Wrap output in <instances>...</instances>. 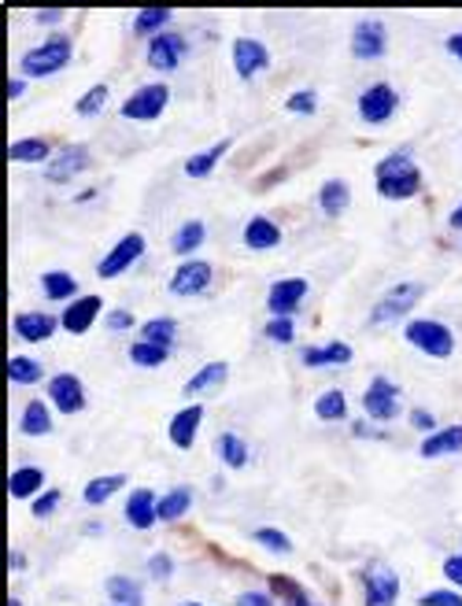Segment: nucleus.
<instances>
[{"mask_svg":"<svg viewBox=\"0 0 462 606\" xmlns=\"http://www.w3.org/2000/svg\"><path fill=\"white\" fill-rule=\"evenodd\" d=\"M141 341L156 344V348H175L178 344V319H170V314H156V319H148L141 325Z\"/></svg>","mask_w":462,"mask_h":606,"instance_id":"obj_35","label":"nucleus"},{"mask_svg":"<svg viewBox=\"0 0 462 606\" xmlns=\"http://www.w3.org/2000/svg\"><path fill=\"white\" fill-rule=\"evenodd\" d=\"M104 596L111 599V606H145V588L141 580L130 574H111L104 580Z\"/></svg>","mask_w":462,"mask_h":606,"instance_id":"obj_24","label":"nucleus"},{"mask_svg":"<svg viewBox=\"0 0 462 606\" xmlns=\"http://www.w3.org/2000/svg\"><path fill=\"white\" fill-rule=\"evenodd\" d=\"M207 241V226L200 223V218H189V223H181L178 233L170 237V252L181 255V260H196V248Z\"/></svg>","mask_w":462,"mask_h":606,"instance_id":"obj_34","label":"nucleus"},{"mask_svg":"<svg viewBox=\"0 0 462 606\" xmlns=\"http://www.w3.org/2000/svg\"><path fill=\"white\" fill-rule=\"evenodd\" d=\"M448 226H452V229H462V204L455 207L452 215H448Z\"/></svg>","mask_w":462,"mask_h":606,"instance_id":"obj_58","label":"nucleus"},{"mask_svg":"<svg viewBox=\"0 0 462 606\" xmlns=\"http://www.w3.org/2000/svg\"><path fill=\"white\" fill-rule=\"evenodd\" d=\"M41 293L45 300H52V303H75L78 300V277L75 274H67V271H45L41 274Z\"/></svg>","mask_w":462,"mask_h":606,"instance_id":"obj_32","label":"nucleus"},{"mask_svg":"<svg viewBox=\"0 0 462 606\" xmlns=\"http://www.w3.org/2000/svg\"><path fill=\"white\" fill-rule=\"evenodd\" d=\"M167 104H170V86L167 81H148V86L141 89H134L130 97L122 100V119H130V123H156L159 115L167 111Z\"/></svg>","mask_w":462,"mask_h":606,"instance_id":"obj_6","label":"nucleus"},{"mask_svg":"<svg viewBox=\"0 0 462 606\" xmlns=\"http://www.w3.org/2000/svg\"><path fill=\"white\" fill-rule=\"evenodd\" d=\"M240 237H245L248 252H274L277 244H282V226H277L274 218H267V215H252Z\"/></svg>","mask_w":462,"mask_h":606,"instance_id":"obj_22","label":"nucleus"},{"mask_svg":"<svg viewBox=\"0 0 462 606\" xmlns=\"http://www.w3.org/2000/svg\"><path fill=\"white\" fill-rule=\"evenodd\" d=\"M200 426H204V407L200 403H185L181 411L170 418V426H167V440L175 444L178 451H189L196 444V433H200Z\"/></svg>","mask_w":462,"mask_h":606,"instance_id":"obj_20","label":"nucleus"},{"mask_svg":"<svg viewBox=\"0 0 462 606\" xmlns=\"http://www.w3.org/2000/svg\"><path fill=\"white\" fill-rule=\"evenodd\" d=\"M108 97H111V86L108 81H97V86H89L82 97H78V104H75V111L82 115V119H92V115H100L104 111V104H108Z\"/></svg>","mask_w":462,"mask_h":606,"instance_id":"obj_43","label":"nucleus"},{"mask_svg":"<svg viewBox=\"0 0 462 606\" xmlns=\"http://www.w3.org/2000/svg\"><path fill=\"white\" fill-rule=\"evenodd\" d=\"M49 403L56 407L60 414H82L86 411V384L78 374H52L49 381Z\"/></svg>","mask_w":462,"mask_h":606,"instance_id":"obj_15","label":"nucleus"},{"mask_svg":"<svg viewBox=\"0 0 462 606\" xmlns=\"http://www.w3.org/2000/svg\"><path fill=\"white\" fill-rule=\"evenodd\" d=\"M363 414L374 426H389L400 418V384L389 378H374L363 392Z\"/></svg>","mask_w":462,"mask_h":606,"instance_id":"obj_8","label":"nucleus"},{"mask_svg":"<svg viewBox=\"0 0 462 606\" xmlns=\"http://www.w3.org/2000/svg\"><path fill=\"white\" fill-rule=\"evenodd\" d=\"M411 426L419 429V433H425V437H430V433H436V429H441V426H436L433 411H422V407H414V411H411Z\"/></svg>","mask_w":462,"mask_h":606,"instance_id":"obj_52","label":"nucleus"},{"mask_svg":"<svg viewBox=\"0 0 462 606\" xmlns=\"http://www.w3.org/2000/svg\"><path fill=\"white\" fill-rule=\"evenodd\" d=\"M285 111L288 115H315L318 111V92L315 89H296L285 97Z\"/></svg>","mask_w":462,"mask_h":606,"instance_id":"obj_44","label":"nucleus"},{"mask_svg":"<svg viewBox=\"0 0 462 606\" xmlns=\"http://www.w3.org/2000/svg\"><path fill=\"white\" fill-rule=\"evenodd\" d=\"M33 22H38V27H56V22H63V11L60 8H38L33 11Z\"/></svg>","mask_w":462,"mask_h":606,"instance_id":"obj_54","label":"nucleus"},{"mask_svg":"<svg viewBox=\"0 0 462 606\" xmlns=\"http://www.w3.org/2000/svg\"><path fill=\"white\" fill-rule=\"evenodd\" d=\"M45 492V470L41 466H19L8 473V496L11 499H38Z\"/></svg>","mask_w":462,"mask_h":606,"instance_id":"obj_28","label":"nucleus"},{"mask_svg":"<svg viewBox=\"0 0 462 606\" xmlns=\"http://www.w3.org/2000/svg\"><path fill=\"white\" fill-rule=\"evenodd\" d=\"M229 148H234V137H223V141L212 145V148H204V152H193V156L185 159V174L196 178V182L207 178V174H215V167L223 163V156H226Z\"/></svg>","mask_w":462,"mask_h":606,"instance_id":"obj_30","label":"nucleus"},{"mask_svg":"<svg viewBox=\"0 0 462 606\" xmlns=\"http://www.w3.org/2000/svg\"><path fill=\"white\" fill-rule=\"evenodd\" d=\"M315 418L318 422H344L348 418V395H344V389H326L315 395Z\"/></svg>","mask_w":462,"mask_h":606,"instance_id":"obj_37","label":"nucleus"},{"mask_svg":"<svg viewBox=\"0 0 462 606\" xmlns=\"http://www.w3.org/2000/svg\"><path fill=\"white\" fill-rule=\"evenodd\" d=\"M215 451H218V459H223L229 470H245V466L252 462V448H248V440L234 433V429H226V433H218L215 440Z\"/></svg>","mask_w":462,"mask_h":606,"instance_id":"obj_31","label":"nucleus"},{"mask_svg":"<svg viewBox=\"0 0 462 606\" xmlns=\"http://www.w3.org/2000/svg\"><path fill=\"white\" fill-rule=\"evenodd\" d=\"M89 163H92L89 145H63L49 159V167H45V182H49V185H67V182H75L78 174H86Z\"/></svg>","mask_w":462,"mask_h":606,"instance_id":"obj_13","label":"nucleus"},{"mask_svg":"<svg viewBox=\"0 0 462 606\" xmlns=\"http://www.w3.org/2000/svg\"><path fill=\"white\" fill-rule=\"evenodd\" d=\"M185 52H189V45H185L181 33L167 30V33H159V38L148 41V67L159 71V75H170V71H178V67H181Z\"/></svg>","mask_w":462,"mask_h":606,"instance_id":"obj_17","label":"nucleus"},{"mask_svg":"<svg viewBox=\"0 0 462 606\" xmlns=\"http://www.w3.org/2000/svg\"><path fill=\"white\" fill-rule=\"evenodd\" d=\"M126 485H130V477H126V473L92 477V481H86V488H82V504H86V507H104L108 499L119 496Z\"/></svg>","mask_w":462,"mask_h":606,"instance_id":"obj_27","label":"nucleus"},{"mask_svg":"<svg viewBox=\"0 0 462 606\" xmlns=\"http://www.w3.org/2000/svg\"><path fill=\"white\" fill-rule=\"evenodd\" d=\"M27 92V78H11L8 81V100H19Z\"/></svg>","mask_w":462,"mask_h":606,"instance_id":"obj_57","label":"nucleus"},{"mask_svg":"<svg viewBox=\"0 0 462 606\" xmlns=\"http://www.w3.org/2000/svg\"><path fill=\"white\" fill-rule=\"evenodd\" d=\"M311 293L307 277H277L267 293V311L271 319H293V314L304 307V300Z\"/></svg>","mask_w":462,"mask_h":606,"instance_id":"obj_11","label":"nucleus"},{"mask_svg":"<svg viewBox=\"0 0 462 606\" xmlns=\"http://www.w3.org/2000/svg\"><path fill=\"white\" fill-rule=\"evenodd\" d=\"M360 119L366 123V126H385L392 115L400 111V92L389 86V81H374V86H366L363 92H360Z\"/></svg>","mask_w":462,"mask_h":606,"instance_id":"obj_9","label":"nucleus"},{"mask_svg":"<svg viewBox=\"0 0 462 606\" xmlns=\"http://www.w3.org/2000/svg\"><path fill=\"white\" fill-rule=\"evenodd\" d=\"M441 574H444V580H448V588H459V592H462V551H455V555H448V558H444Z\"/></svg>","mask_w":462,"mask_h":606,"instance_id":"obj_50","label":"nucleus"},{"mask_svg":"<svg viewBox=\"0 0 462 606\" xmlns=\"http://www.w3.org/2000/svg\"><path fill=\"white\" fill-rule=\"evenodd\" d=\"M134 311H126V307H115L104 314V325H108V333H126V330H134Z\"/></svg>","mask_w":462,"mask_h":606,"instance_id":"obj_49","label":"nucleus"},{"mask_svg":"<svg viewBox=\"0 0 462 606\" xmlns=\"http://www.w3.org/2000/svg\"><path fill=\"white\" fill-rule=\"evenodd\" d=\"M8 381L27 389V384L45 381V366L38 363V359H30V355H11L8 359Z\"/></svg>","mask_w":462,"mask_h":606,"instance_id":"obj_40","label":"nucleus"},{"mask_svg":"<svg viewBox=\"0 0 462 606\" xmlns=\"http://www.w3.org/2000/svg\"><path fill=\"white\" fill-rule=\"evenodd\" d=\"M263 333H267V341H274V344H293L296 322L293 319H271L267 325H263Z\"/></svg>","mask_w":462,"mask_h":606,"instance_id":"obj_47","label":"nucleus"},{"mask_svg":"<svg viewBox=\"0 0 462 606\" xmlns=\"http://www.w3.org/2000/svg\"><path fill=\"white\" fill-rule=\"evenodd\" d=\"M229 56H234V71H237L240 81H252V78L267 75L271 63H274L271 49L259 38H237L234 49H229Z\"/></svg>","mask_w":462,"mask_h":606,"instance_id":"obj_12","label":"nucleus"},{"mask_svg":"<svg viewBox=\"0 0 462 606\" xmlns=\"http://www.w3.org/2000/svg\"><path fill=\"white\" fill-rule=\"evenodd\" d=\"M422 459H448V454H462V426H441L436 433L422 437L419 444Z\"/></svg>","mask_w":462,"mask_h":606,"instance_id":"obj_23","label":"nucleus"},{"mask_svg":"<svg viewBox=\"0 0 462 606\" xmlns=\"http://www.w3.org/2000/svg\"><path fill=\"white\" fill-rule=\"evenodd\" d=\"M175 606H207V603H196V599H185V603H175Z\"/></svg>","mask_w":462,"mask_h":606,"instance_id":"obj_59","label":"nucleus"},{"mask_svg":"<svg viewBox=\"0 0 462 606\" xmlns=\"http://www.w3.org/2000/svg\"><path fill=\"white\" fill-rule=\"evenodd\" d=\"M348 204H352V185L344 182V178H326V182L318 185V207H322V215L341 218L344 212H348Z\"/></svg>","mask_w":462,"mask_h":606,"instance_id":"obj_25","label":"nucleus"},{"mask_svg":"<svg viewBox=\"0 0 462 606\" xmlns=\"http://www.w3.org/2000/svg\"><path fill=\"white\" fill-rule=\"evenodd\" d=\"M252 540H256L263 551H271V555H293L296 551V544L288 540V532L277 529V526H256V529H252Z\"/></svg>","mask_w":462,"mask_h":606,"instance_id":"obj_41","label":"nucleus"},{"mask_svg":"<svg viewBox=\"0 0 462 606\" xmlns=\"http://www.w3.org/2000/svg\"><path fill=\"white\" fill-rule=\"evenodd\" d=\"M8 606H22V599L19 596H8Z\"/></svg>","mask_w":462,"mask_h":606,"instance_id":"obj_60","label":"nucleus"},{"mask_svg":"<svg viewBox=\"0 0 462 606\" xmlns=\"http://www.w3.org/2000/svg\"><path fill=\"white\" fill-rule=\"evenodd\" d=\"M352 433L360 437V440H366V437H374V440H385V429L374 426V422H370V418H360V422H352Z\"/></svg>","mask_w":462,"mask_h":606,"instance_id":"obj_53","label":"nucleus"},{"mask_svg":"<svg viewBox=\"0 0 462 606\" xmlns=\"http://www.w3.org/2000/svg\"><path fill=\"white\" fill-rule=\"evenodd\" d=\"M215 282V266L207 260H185L175 266V274H170L167 289L175 296H200L207 293V285Z\"/></svg>","mask_w":462,"mask_h":606,"instance_id":"obj_14","label":"nucleus"},{"mask_svg":"<svg viewBox=\"0 0 462 606\" xmlns=\"http://www.w3.org/2000/svg\"><path fill=\"white\" fill-rule=\"evenodd\" d=\"M374 189L381 201H414L422 193V170L414 163V148L403 145L396 152H389L385 159H377L374 167Z\"/></svg>","mask_w":462,"mask_h":606,"instance_id":"obj_1","label":"nucleus"},{"mask_svg":"<svg viewBox=\"0 0 462 606\" xmlns=\"http://www.w3.org/2000/svg\"><path fill=\"white\" fill-rule=\"evenodd\" d=\"M419 606H462V592L459 588H433L419 596Z\"/></svg>","mask_w":462,"mask_h":606,"instance_id":"obj_48","label":"nucleus"},{"mask_svg":"<svg viewBox=\"0 0 462 606\" xmlns=\"http://www.w3.org/2000/svg\"><path fill=\"white\" fill-rule=\"evenodd\" d=\"M444 49L455 56V60L462 63V30H455V33H448V41H444Z\"/></svg>","mask_w":462,"mask_h":606,"instance_id":"obj_56","label":"nucleus"},{"mask_svg":"<svg viewBox=\"0 0 462 606\" xmlns=\"http://www.w3.org/2000/svg\"><path fill=\"white\" fill-rule=\"evenodd\" d=\"M8 569L11 574H22V569H27V555H22L19 547H11L8 551Z\"/></svg>","mask_w":462,"mask_h":606,"instance_id":"obj_55","label":"nucleus"},{"mask_svg":"<svg viewBox=\"0 0 462 606\" xmlns=\"http://www.w3.org/2000/svg\"><path fill=\"white\" fill-rule=\"evenodd\" d=\"M170 19H175V11L170 8H141L134 16V33L137 38H159V33H167V27H170Z\"/></svg>","mask_w":462,"mask_h":606,"instance_id":"obj_36","label":"nucleus"},{"mask_svg":"<svg viewBox=\"0 0 462 606\" xmlns=\"http://www.w3.org/2000/svg\"><path fill=\"white\" fill-rule=\"evenodd\" d=\"M60 504H63V492H60V488H45V492L30 504V515L38 518V521H45V518H52L56 510H60Z\"/></svg>","mask_w":462,"mask_h":606,"instance_id":"obj_45","label":"nucleus"},{"mask_svg":"<svg viewBox=\"0 0 462 606\" xmlns=\"http://www.w3.org/2000/svg\"><path fill=\"white\" fill-rule=\"evenodd\" d=\"M148 252V241H145V233H122L119 241L111 244L108 252H104V260L97 263V277H104V282H111V277H119L126 274L130 266L141 260V255Z\"/></svg>","mask_w":462,"mask_h":606,"instance_id":"obj_7","label":"nucleus"},{"mask_svg":"<svg viewBox=\"0 0 462 606\" xmlns=\"http://www.w3.org/2000/svg\"><path fill=\"white\" fill-rule=\"evenodd\" d=\"M75 45L67 33H49L41 45H33L27 56H19V78H52L71 63Z\"/></svg>","mask_w":462,"mask_h":606,"instance_id":"obj_2","label":"nucleus"},{"mask_svg":"<svg viewBox=\"0 0 462 606\" xmlns=\"http://www.w3.org/2000/svg\"><path fill=\"white\" fill-rule=\"evenodd\" d=\"M126 355H130V363H134V366H141V370H156V366H164L167 359H170L167 348L148 344V341H141V336H137V341H134L130 348H126Z\"/></svg>","mask_w":462,"mask_h":606,"instance_id":"obj_42","label":"nucleus"},{"mask_svg":"<svg viewBox=\"0 0 462 606\" xmlns=\"http://www.w3.org/2000/svg\"><path fill=\"white\" fill-rule=\"evenodd\" d=\"M363 606H396L400 603V574L392 569L389 563H381V558H374V563L363 566Z\"/></svg>","mask_w":462,"mask_h":606,"instance_id":"obj_5","label":"nucleus"},{"mask_svg":"<svg viewBox=\"0 0 462 606\" xmlns=\"http://www.w3.org/2000/svg\"><path fill=\"white\" fill-rule=\"evenodd\" d=\"M355 359L348 341H330V344H307L299 352V363L307 370H330V366H348Z\"/></svg>","mask_w":462,"mask_h":606,"instance_id":"obj_21","label":"nucleus"},{"mask_svg":"<svg viewBox=\"0 0 462 606\" xmlns=\"http://www.w3.org/2000/svg\"><path fill=\"white\" fill-rule=\"evenodd\" d=\"M11 330H16L19 341L45 344V341H52V336L60 333L63 325H60V319H52L49 311H19L16 319H11Z\"/></svg>","mask_w":462,"mask_h":606,"instance_id":"obj_19","label":"nucleus"},{"mask_svg":"<svg viewBox=\"0 0 462 606\" xmlns=\"http://www.w3.org/2000/svg\"><path fill=\"white\" fill-rule=\"evenodd\" d=\"M234 606H277V599L271 596V592L252 588V592H240V596L234 599Z\"/></svg>","mask_w":462,"mask_h":606,"instance_id":"obj_51","label":"nucleus"},{"mask_svg":"<svg viewBox=\"0 0 462 606\" xmlns=\"http://www.w3.org/2000/svg\"><path fill=\"white\" fill-rule=\"evenodd\" d=\"M52 156L56 152L49 137H19V141L8 145V163H33V167L45 163V167H49Z\"/></svg>","mask_w":462,"mask_h":606,"instance_id":"obj_26","label":"nucleus"},{"mask_svg":"<svg viewBox=\"0 0 462 606\" xmlns=\"http://www.w3.org/2000/svg\"><path fill=\"white\" fill-rule=\"evenodd\" d=\"M403 341L419 348L430 359H452L455 355V333L436 319H411L403 325Z\"/></svg>","mask_w":462,"mask_h":606,"instance_id":"obj_3","label":"nucleus"},{"mask_svg":"<svg viewBox=\"0 0 462 606\" xmlns=\"http://www.w3.org/2000/svg\"><path fill=\"white\" fill-rule=\"evenodd\" d=\"M175 558H170L167 551H156V555H148V577L156 580V585H167L170 577H175Z\"/></svg>","mask_w":462,"mask_h":606,"instance_id":"obj_46","label":"nucleus"},{"mask_svg":"<svg viewBox=\"0 0 462 606\" xmlns=\"http://www.w3.org/2000/svg\"><path fill=\"white\" fill-rule=\"evenodd\" d=\"M271 596L282 603V606H322V603H315V599L307 596V588L299 585V580L285 577V574H274L271 577Z\"/></svg>","mask_w":462,"mask_h":606,"instance_id":"obj_38","label":"nucleus"},{"mask_svg":"<svg viewBox=\"0 0 462 606\" xmlns=\"http://www.w3.org/2000/svg\"><path fill=\"white\" fill-rule=\"evenodd\" d=\"M229 378V363H223V359H215V363H204L196 374L185 381V395H200L207 389H218Z\"/></svg>","mask_w":462,"mask_h":606,"instance_id":"obj_39","label":"nucleus"},{"mask_svg":"<svg viewBox=\"0 0 462 606\" xmlns=\"http://www.w3.org/2000/svg\"><path fill=\"white\" fill-rule=\"evenodd\" d=\"M348 49H352L355 60H366V63L381 60V56L389 52V27L381 19H360L352 27Z\"/></svg>","mask_w":462,"mask_h":606,"instance_id":"obj_10","label":"nucleus"},{"mask_svg":"<svg viewBox=\"0 0 462 606\" xmlns=\"http://www.w3.org/2000/svg\"><path fill=\"white\" fill-rule=\"evenodd\" d=\"M159 496L153 492V488H130L126 492V507H122V518H126V526L137 529V532H148L159 521Z\"/></svg>","mask_w":462,"mask_h":606,"instance_id":"obj_16","label":"nucleus"},{"mask_svg":"<svg viewBox=\"0 0 462 606\" xmlns=\"http://www.w3.org/2000/svg\"><path fill=\"white\" fill-rule=\"evenodd\" d=\"M159 521H167V526H175V521H181L185 515L193 510V488L189 485H178L170 488V492L159 496Z\"/></svg>","mask_w":462,"mask_h":606,"instance_id":"obj_33","label":"nucleus"},{"mask_svg":"<svg viewBox=\"0 0 462 606\" xmlns=\"http://www.w3.org/2000/svg\"><path fill=\"white\" fill-rule=\"evenodd\" d=\"M19 433L22 437H49L52 433V403L45 400H30L19 414Z\"/></svg>","mask_w":462,"mask_h":606,"instance_id":"obj_29","label":"nucleus"},{"mask_svg":"<svg viewBox=\"0 0 462 606\" xmlns=\"http://www.w3.org/2000/svg\"><path fill=\"white\" fill-rule=\"evenodd\" d=\"M425 296V285L422 282H400L392 285L389 293H381V300L370 307V325L381 330V325H392L400 319H407V314L419 307V300Z\"/></svg>","mask_w":462,"mask_h":606,"instance_id":"obj_4","label":"nucleus"},{"mask_svg":"<svg viewBox=\"0 0 462 606\" xmlns=\"http://www.w3.org/2000/svg\"><path fill=\"white\" fill-rule=\"evenodd\" d=\"M100 314H104V296L89 293V296H78L75 303H67L63 314H60V325L71 336H86L92 325L100 322Z\"/></svg>","mask_w":462,"mask_h":606,"instance_id":"obj_18","label":"nucleus"}]
</instances>
